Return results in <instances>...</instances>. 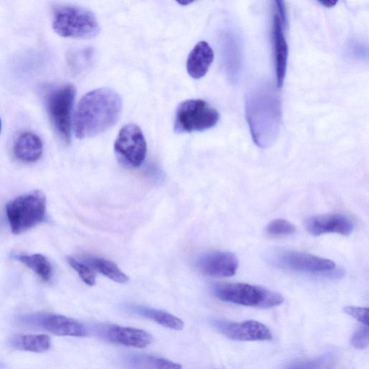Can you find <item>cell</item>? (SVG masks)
Returning a JSON list of instances; mask_svg holds the SVG:
<instances>
[{"instance_id": "1", "label": "cell", "mask_w": 369, "mask_h": 369, "mask_svg": "<svg viewBox=\"0 0 369 369\" xmlns=\"http://www.w3.org/2000/svg\"><path fill=\"white\" fill-rule=\"evenodd\" d=\"M123 108L119 94L103 88L86 94L77 107L73 128L79 139L98 136L113 127L119 121Z\"/></svg>"}, {"instance_id": "2", "label": "cell", "mask_w": 369, "mask_h": 369, "mask_svg": "<svg viewBox=\"0 0 369 369\" xmlns=\"http://www.w3.org/2000/svg\"><path fill=\"white\" fill-rule=\"evenodd\" d=\"M246 117L252 137L261 148L276 141L280 128L281 103L276 92L268 86L252 91L246 101Z\"/></svg>"}, {"instance_id": "3", "label": "cell", "mask_w": 369, "mask_h": 369, "mask_svg": "<svg viewBox=\"0 0 369 369\" xmlns=\"http://www.w3.org/2000/svg\"><path fill=\"white\" fill-rule=\"evenodd\" d=\"M52 28L63 38L91 39L97 37L101 26L93 12L72 5H58L52 9Z\"/></svg>"}, {"instance_id": "4", "label": "cell", "mask_w": 369, "mask_h": 369, "mask_svg": "<svg viewBox=\"0 0 369 369\" xmlns=\"http://www.w3.org/2000/svg\"><path fill=\"white\" fill-rule=\"evenodd\" d=\"M215 295L223 301L246 307L268 309L280 306L283 297L267 288L243 283H223L214 288Z\"/></svg>"}, {"instance_id": "5", "label": "cell", "mask_w": 369, "mask_h": 369, "mask_svg": "<svg viewBox=\"0 0 369 369\" xmlns=\"http://www.w3.org/2000/svg\"><path fill=\"white\" fill-rule=\"evenodd\" d=\"M11 230L19 235L38 226L46 217V201L40 191H34L10 201L6 207Z\"/></svg>"}, {"instance_id": "6", "label": "cell", "mask_w": 369, "mask_h": 369, "mask_svg": "<svg viewBox=\"0 0 369 369\" xmlns=\"http://www.w3.org/2000/svg\"><path fill=\"white\" fill-rule=\"evenodd\" d=\"M219 120V112L210 103L188 100L176 110L174 130L178 134L204 132L215 127Z\"/></svg>"}, {"instance_id": "7", "label": "cell", "mask_w": 369, "mask_h": 369, "mask_svg": "<svg viewBox=\"0 0 369 369\" xmlns=\"http://www.w3.org/2000/svg\"><path fill=\"white\" fill-rule=\"evenodd\" d=\"M272 266L281 269L313 275H326L333 271L334 261L307 252L287 249H275L266 255Z\"/></svg>"}, {"instance_id": "8", "label": "cell", "mask_w": 369, "mask_h": 369, "mask_svg": "<svg viewBox=\"0 0 369 369\" xmlns=\"http://www.w3.org/2000/svg\"><path fill=\"white\" fill-rule=\"evenodd\" d=\"M75 95V87L67 84L52 90L46 99L48 114L54 130L66 144L71 140V116Z\"/></svg>"}, {"instance_id": "9", "label": "cell", "mask_w": 369, "mask_h": 369, "mask_svg": "<svg viewBox=\"0 0 369 369\" xmlns=\"http://www.w3.org/2000/svg\"><path fill=\"white\" fill-rule=\"evenodd\" d=\"M119 162L127 168L140 167L146 158L148 146L146 137L136 124H127L119 132L114 144Z\"/></svg>"}, {"instance_id": "10", "label": "cell", "mask_w": 369, "mask_h": 369, "mask_svg": "<svg viewBox=\"0 0 369 369\" xmlns=\"http://www.w3.org/2000/svg\"><path fill=\"white\" fill-rule=\"evenodd\" d=\"M275 4L272 24V42L277 84L279 88H281L286 77L288 54V48L285 37L286 18L283 3L278 1L275 2Z\"/></svg>"}, {"instance_id": "11", "label": "cell", "mask_w": 369, "mask_h": 369, "mask_svg": "<svg viewBox=\"0 0 369 369\" xmlns=\"http://www.w3.org/2000/svg\"><path fill=\"white\" fill-rule=\"evenodd\" d=\"M215 327L228 339L239 341H263L272 339V333L263 323L255 320L240 323L217 321Z\"/></svg>"}, {"instance_id": "12", "label": "cell", "mask_w": 369, "mask_h": 369, "mask_svg": "<svg viewBox=\"0 0 369 369\" xmlns=\"http://www.w3.org/2000/svg\"><path fill=\"white\" fill-rule=\"evenodd\" d=\"M197 267L205 276L230 278L236 275L239 261L232 252L214 251L200 256Z\"/></svg>"}, {"instance_id": "13", "label": "cell", "mask_w": 369, "mask_h": 369, "mask_svg": "<svg viewBox=\"0 0 369 369\" xmlns=\"http://www.w3.org/2000/svg\"><path fill=\"white\" fill-rule=\"evenodd\" d=\"M27 323L34 324L59 336L85 337L86 326L79 321L63 315L41 314L27 317Z\"/></svg>"}, {"instance_id": "14", "label": "cell", "mask_w": 369, "mask_h": 369, "mask_svg": "<svg viewBox=\"0 0 369 369\" xmlns=\"http://www.w3.org/2000/svg\"><path fill=\"white\" fill-rule=\"evenodd\" d=\"M308 232L314 236L338 234L348 236L354 232L355 222L343 214H330L314 216L304 221Z\"/></svg>"}, {"instance_id": "15", "label": "cell", "mask_w": 369, "mask_h": 369, "mask_svg": "<svg viewBox=\"0 0 369 369\" xmlns=\"http://www.w3.org/2000/svg\"><path fill=\"white\" fill-rule=\"evenodd\" d=\"M104 334L109 341L128 347L144 348L152 342L149 332L134 328L111 326Z\"/></svg>"}, {"instance_id": "16", "label": "cell", "mask_w": 369, "mask_h": 369, "mask_svg": "<svg viewBox=\"0 0 369 369\" xmlns=\"http://www.w3.org/2000/svg\"><path fill=\"white\" fill-rule=\"evenodd\" d=\"M212 48L206 41L198 43L188 55L186 68L188 74L194 79L203 77L214 61Z\"/></svg>"}, {"instance_id": "17", "label": "cell", "mask_w": 369, "mask_h": 369, "mask_svg": "<svg viewBox=\"0 0 369 369\" xmlns=\"http://www.w3.org/2000/svg\"><path fill=\"white\" fill-rule=\"evenodd\" d=\"M43 152V143L36 134L26 132L16 140L14 153L21 161L35 163L41 157Z\"/></svg>"}, {"instance_id": "18", "label": "cell", "mask_w": 369, "mask_h": 369, "mask_svg": "<svg viewBox=\"0 0 369 369\" xmlns=\"http://www.w3.org/2000/svg\"><path fill=\"white\" fill-rule=\"evenodd\" d=\"M10 346L22 351L43 352L51 348V340L46 335H19L12 337Z\"/></svg>"}, {"instance_id": "19", "label": "cell", "mask_w": 369, "mask_h": 369, "mask_svg": "<svg viewBox=\"0 0 369 369\" xmlns=\"http://www.w3.org/2000/svg\"><path fill=\"white\" fill-rule=\"evenodd\" d=\"M82 262L87 264L91 268L101 272V275L112 281L119 283H126L130 280L114 262L92 256H85L82 259Z\"/></svg>"}, {"instance_id": "20", "label": "cell", "mask_w": 369, "mask_h": 369, "mask_svg": "<svg viewBox=\"0 0 369 369\" xmlns=\"http://www.w3.org/2000/svg\"><path fill=\"white\" fill-rule=\"evenodd\" d=\"M133 309L139 315L152 319L168 329L182 330L184 328L183 320L168 312L144 307H135Z\"/></svg>"}, {"instance_id": "21", "label": "cell", "mask_w": 369, "mask_h": 369, "mask_svg": "<svg viewBox=\"0 0 369 369\" xmlns=\"http://www.w3.org/2000/svg\"><path fill=\"white\" fill-rule=\"evenodd\" d=\"M15 259L34 270L36 274L45 282L50 281L52 277V267L45 256L41 254L30 255H17Z\"/></svg>"}, {"instance_id": "22", "label": "cell", "mask_w": 369, "mask_h": 369, "mask_svg": "<svg viewBox=\"0 0 369 369\" xmlns=\"http://www.w3.org/2000/svg\"><path fill=\"white\" fill-rule=\"evenodd\" d=\"M132 369H182L178 363L150 356H136L127 361Z\"/></svg>"}, {"instance_id": "23", "label": "cell", "mask_w": 369, "mask_h": 369, "mask_svg": "<svg viewBox=\"0 0 369 369\" xmlns=\"http://www.w3.org/2000/svg\"><path fill=\"white\" fill-rule=\"evenodd\" d=\"M295 232L296 227L294 224L283 219L272 220L266 228V235L271 238H282Z\"/></svg>"}, {"instance_id": "24", "label": "cell", "mask_w": 369, "mask_h": 369, "mask_svg": "<svg viewBox=\"0 0 369 369\" xmlns=\"http://www.w3.org/2000/svg\"><path fill=\"white\" fill-rule=\"evenodd\" d=\"M228 40L224 43V55L226 56V59L229 66V70L231 72L237 71L238 66L239 64V52L237 41L234 37L228 36Z\"/></svg>"}, {"instance_id": "25", "label": "cell", "mask_w": 369, "mask_h": 369, "mask_svg": "<svg viewBox=\"0 0 369 369\" xmlns=\"http://www.w3.org/2000/svg\"><path fill=\"white\" fill-rule=\"evenodd\" d=\"M68 261L71 267L77 272L79 277L88 286H94L96 277L92 269L82 261L69 257Z\"/></svg>"}, {"instance_id": "26", "label": "cell", "mask_w": 369, "mask_h": 369, "mask_svg": "<svg viewBox=\"0 0 369 369\" xmlns=\"http://www.w3.org/2000/svg\"><path fill=\"white\" fill-rule=\"evenodd\" d=\"M328 357L312 360H303L295 362L286 369H324L328 363Z\"/></svg>"}, {"instance_id": "27", "label": "cell", "mask_w": 369, "mask_h": 369, "mask_svg": "<svg viewBox=\"0 0 369 369\" xmlns=\"http://www.w3.org/2000/svg\"><path fill=\"white\" fill-rule=\"evenodd\" d=\"M369 343V330L367 326L360 328L352 336L351 344L355 348L364 349Z\"/></svg>"}, {"instance_id": "28", "label": "cell", "mask_w": 369, "mask_h": 369, "mask_svg": "<svg viewBox=\"0 0 369 369\" xmlns=\"http://www.w3.org/2000/svg\"><path fill=\"white\" fill-rule=\"evenodd\" d=\"M345 313L358 320L366 326H368V309L348 306L343 309Z\"/></svg>"}, {"instance_id": "29", "label": "cell", "mask_w": 369, "mask_h": 369, "mask_svg": "<svg viewBox=\"0 0 369 369\" xmlns=\"http://www.w3.org/2000/svg\"><path fill=\"white\" fill-rule=\"evenodd\" d=\"M319 3L322 4L324 7H326V8H332L337 4V2H335V1H321V2H319Z\"/></svg>"}, {"instance_id": "30", "label": "cell", "mask_w": 369, "mask_h": 369, "mask_svg": "<svg viewBox=\"0 0 369 369\" xmlns=\"http://www.w3.org/2000/svg\"><path fill=\"white\" fill-rule=\"evenodd\" d=\"M1 130H2V121H1V119H0V133H1Z\"/></svg>"}]
</instances>
